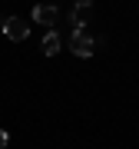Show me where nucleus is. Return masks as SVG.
<instances>
[{"instance_id": "f257e3e1", "label": "nucleus", "mask_w": 139, "mask_h": 149, "mask_svg": "<svg viewBox=\"0 0 139 149\" xmlns=\"http://www.w3.org/2000/svg\"><path fill=\"white\" fill-rule=\"evenodd\" d=\"M70 50H73L80 60H86V56H93V50H96V40H93L86 30H73L70 33Z\"/></svg>"}, {"instance_id": "f03ea898", "label": "nucleus", "mask_w": 139, "mask_h": 149, "mask_svg": "<svg viewBox=\"0 0 139 149\" xmlns=\"http://www.w3.org/2000/svg\"><path fill=\"white\" fill-rule=\"evenodd\" d=\"M90 17H93V0H76L73 10H70V23H73V30H86Z\"/></svg>"}, {"instance_id": "7ed1b4c3", "label": "nucleus", "mask_w": 139, "mask_h": 149, "mask_svg": "<svg viewBox=\"0 0 139 149\" xmlns=\"http://www.w3.org/2000/svg\"><path fill=\"white\" fill-rule=\"evenodd\" d=\"M33 23H43L47 30H53L60 23V10L53 3H37V7H33Z\"/></svg>"}, {"instance_id": "20e7f679", "label": "nucleus", "mask_w": 139, "mask_h": 149, "mask_svg": "<svg viewBox=\"0 0 139 149\" xmlns=\"http://www.w3.org/2000/svg\"><path fill=\"white\" fill-rule=\"evenodd\" d=\"M3 33L10 40H27L30 37V23L20 20V17H3Z\"/></svg>"}, {"instance_id": "39448f33", "label": "nucleus", "mask_w": 139, "mask_h": 149, "mask_svg": "<svg viewBox=\"0 0 139 149\" xmlns=\"http://www.w3.org/2000/svg\"><path fill=\"white\" fill-rule=\"evenodd\" d=\"M60 47H63V37H60L56 30H47V33H43V40H40L43 56H56V53H60Z\"/></svg>"}, {"instance_id": "423d86ee", "label": "nucleus", "mask_w": 139, "mask_h": 149, "mask_svg": "<svg viewBox=\"0 0 139 149\" xmlns=\"http://www.w3.org/2000/svg\"><path fill=\"white\" fill-rule=\"evenodd\" d=\"M7 143H10V136H7V129H0V149H7Z\"/></svg>"}, {"instance_id": "0eeeda50", "label": "nucleus", "mask_w": 139, "mask_h": 149, "mask_svg": "<svg viewBox=\"0 0 139 149\" xmlns=\"http://www.w3.org/2000/svg\"><path fill=\"white\" fill-rule=\"evenodd\" d=\"M0 27H3V17H0Z\"/></svg>"}]
</instances>
